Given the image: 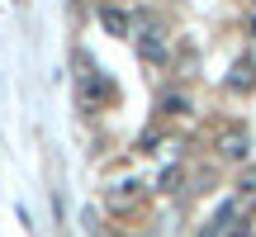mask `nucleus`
<instances>
[{
    "mask_svg": "<svg viewBox=\"0 0 256 237\" xmlns=\"http://www.w3.org/2000/svg\"><path fill=\"white\" fill-rule=\"evenodd\" d=\"M252 156V133L242 124H228L218 133V162H228V166H242Z\"/></svg>",
    "mask_w": 256,
    "mask_h": 237,
    "instance_id": "f257e3e1",
    "label": "nucleus"
},
{
    "mask_svg": "<svg viewBox=\"0 0 256 237\" xmlns=\"http://www.w3.org/2000/svg\"><path fill=\"white\" fill-rule=\"evenodd\" d=\"M133 48H138V57H142V62H152V66H162L166 57H171V43H166L162 28H138Z\"/></svg>",
    "mask_w": 256,
    "mask_h": 237,
    "instance_id": "f03ea898",
    "label": "nucleus"
},
{
    "mask_svg": "<svg viewBox=\"0 0 256 237\" xmlns=\"http://www.w3.org/2000/svg\"><path fill=\"white\" fill-rule=\"evenodd\" d=\"M138 200H142V180H133V176H128V180H114L110 190H104V204H110L114 214H124V209H133Z\"/></svg>",
    "mask_w": 256,
    "mask_h": 237,
    "instance_id": "7ed1b4c3",
    "label": "nucleus"
},
{
    "mask_svg": "<svg viewBox=\"0 0 256 237\" xmlns=\"http://www.w3.org/2000/svg\"><path fill=\"white\" fill-rule=\"evenodd\" d=\"M100 24H104V34H114V38H133V14L119 5H100Z\"/></svg>",
    "mask_w": 256,
    "mask_h": 237,
    "instance_id": "20e7f679",
    "label": "nucleus"
},
{
    "mask_svg": "<svg viewBox=\"0 0 256 237\" xmlns=\"http://www.w3.org/2000/svg\"><path fill=\"white\" fill-rule=\"evenodd\" d=\"M252 86H256V62H252V57H238L232 72H228V90L232 95H247Z\"/></svg>",
    "mask_w": 256,
    "mask_h": 237,
    "instance_id": "39448f33",
    "label": "nucleus"
},
{
    "mask_svg": "<svg viewBox=\"0 0 256 237\" xmlns=\"http://www.w3.org/2000/svg\"><path fill=\"white\" fill-rule=\"evenodd\" d=\"M162 114L166 118H185V114H194V104H190V95H185V90H166L162 95Z\"/></svg>",
    "mask_w": 256,
    "mask_h": 237,
    "instance_id": "423d86ee",
    "label": "nucleus"
},
{
    "mask_svg": "<svg viewBox=\"0 0 256 237\" xmlns=\"http://www.w3.org/2000/svg\"><path fill=\"white\" fill-rule=\"evenodd\" d=\"M238 200H242V204H256V166L238 176Z\"/></svg>",
    "mask_w": 256,
    "mask_h": 237,
    "instance_id": "0eeeda50",
    "label": "nucleus"
},
{
    "mask_svg": "<svg viewBox=\"0 0 256 237\" xmlns=\"http://www.w3.org/2000/svg\"><path fill=\"white\" fill-rule=\"evenodd\" d=\"M180 185V171H162V190H176Z\"/></svg>",
    "mask_w": 256,
    "mask_h": 237,
    "instance_id": "6e6552de",
    "label": "nucleus"
},
{
    "mask_svg": "<svg viewBox=\"0 0 256 237\" xmlns=\"http://www.w3.org/2000/svg\"><path fill=\"white\" fill-rule=\"evenodd\" d=\"M252 34H256V14H252Z\"/></svg>",
    "mask_w": 256,
    "mask_h": 237,
    "instance_id": "1a4fd4ad",
    "label": "nucleus"
},
{
    "mask_svg": "<svg viewBox=\"0 0 256 237\" xmlns=\"http://www.w3.org/2000/svg\"><path fill=\"white\" fill-rule=\"evenodd\" d=\"M100 237H114V232H100Z\"/></svg>",
    "mask_w": 256,
    "mask_h": 237,
    "instance_id": "9d476101",
    "label": "nucleus"
}]
</instances>
